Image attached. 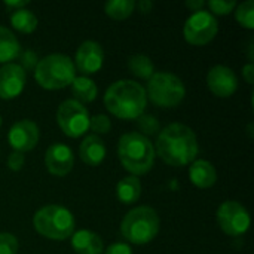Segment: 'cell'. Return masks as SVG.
<instances>
[{"mask_svg":"<svg viewBox=\"0 0 254 254\" xmlns=\"http://www.w3.org/2000/svg\"><path fill=\"white\" fill-rule=\"evenodd\" d=\"M24 162H25V158H24V153H21V152L13 150L7 158V167L12 171H19L24 167Z\"/></svg>","mask_w":254,"mask_h":254,"instance_id":"cell-30","label":"cell"},{"mask_svg":"<svg viewBox=\"0 0 254 254\" xmlns=\"http://www.w3.org/2000/svg\"><path fill=\"white\" fill-rule=\"evenodd\" d=\"M217 223L225 234L240 237L250 228V214L238 201H225L217 210Z\"/></svg>","mask_w":254,"mask_h":254,"instance_id":"cell-10","label":"cell"},{"mask_svg":"<svg viewBox=\"0 0 254 254\" xmlns=\"http://www.w3.org/2000/svg\"><path fill=\"white\" fill-rule=\"evenodd\" d=\"M40 138V131L39 127L28 119H22L15 122L7 134V140L9 144L12 146V149L15 152H27L36 147V144L39 143Z\"/></svg>","mask_w":254,"mask_h":254,"instance_id":"cell-11","label":"cell"},{"mask_svg":"<svg viewBox=\"0 0 254 254\" xmlns=\"http://www.w3.org/2000/svg\"><path fill=\"white\" fill-rule=\"evenodd\" d=\"M33 225L42 237L54 241H63L73 235L76 222L70 210L63 205L51 204L36 211Z\"/></svg>","mask_w":254,"mask_h":254,"instance_id":"cell-5","label":"cell"},{"mask_svg":"<svg viewBox=\"0 0 254 254\" xmlns=\"http://www.w3.org/2000/svg\"><path fill=\"white\" fill-rule=\"evenodd\" d=\"M18 240L7 232L0 234V254H16L18 253Z\"/></svg>","mask_w":254,"mask_h":254,"instance_id":"cell-27","label":"cell"},{"mask_svg":"<svg viewBox=\"0 0 254 254\" xmlns=\"http://www.w3.org/2000/svg\"><path fill=\"white\" fill-rule=\"evenodd\" d=\"M208 7L211 9V12L217 13V15H228L234 10V7L237 6L235 0H210Z\"/></svg>","mask_w":254,"mask_h":254,"instance_id":"cell-28","label":"cell"},{"mask_svg":"<svg viewBox=\"0 0 254 254\" xmlns=\"http://www.w3.org/2000/svg\"><path fill=\"white\" fill-rule=\"evenodd\" d=\"M10 24L21 33H33L37 28V16L33 10L28 9H16L10 13Z\"/></svg>","mask_w":254,"mask_h":254,"instance_id":"cell-22","label":"cell"},{"mask_svg":"<svg viewBox=\"0 0 254 254\" xmlns=\"http://www.w3.org/2000/svg\"><path fill=\"white\" fill-rule=\"evenodd\" d=\"M89 119L88 109L73 98L64 100L57 110V122L61 131L71 138H77L88 131Z\"/></svg>","mask_w":254,"mask_h":254,"instance_id":"cell-8","label":"cell"},{"mask_svg":"<svg viewBox=\"0 0 254 254\" xmlns=\"http://www.w3.org/2000/svg\"><path fill=\"white\" fill-rule=\"evenodd\" d=\"M235 18L237 21L249 28V30H253L254 28V1L253 0H246L243 1L241 4H238L237 7V12H235Z\"/></svg>","mask_w":254,"mask_h":254,"instance_id":"cell-25","label":"cell"},{"mask_svg":"<svg viewBox=\"0 0 254 254\" xmlns=\"http://www.w3.org/2000/svg\"><path fill=\"white\" fill-rule=\"evenodd\" d=\"M138 125L141 128V131H144L146 134L152 135V134H156L159 131V122L155 116L152 115H141L138 118Z\"/></svg>","mask_w":254,"mask_h":254,"instance_id":"cell-29","label":"cell"},{"mask_svg":"<svg viewBox=\"0 0 254 254\" xmlns=\"http://www.w3.org/2000/svg\"><path fill=\"white\" fill-rule=\"evenodd\" d=\"M146 94L159 107H176L183 101L186 88L183 80L174 73L158 71L149 79Z\"/></svg>","mask_w":254,"mask_h":254,"instance_id":"cell-7","label":"cell"},{"mask_svg":"<svg viewBox=\"0 0 254 254\" xmlns=\"http://www.w3.org/2000/svg\"><path fill=\"white\" fill-rule=\"evenodd\" d=\"M104 51L95 40H85L76 51L74 67L83 74H94L103 67Z\"/></svg>","mask_w":254,"mask_h":254,"instance_id":"cell-12","label":"cell"},{"mask_svg":"<svg viewBox=\"0 0 254 254\" xmlns=\"http://www.w3.org/2000/svg\"><path fill=\"white\" fill-rule=\"evenodd\" d=\"M243 77L246 79V82L249 85L254 83V65L253 63H249L243 67Z\"/></svg>","mask_w":254,"mask_h":254,"instance_id":"cell-32","label":"cell"},{"mask_svg":"<svg viewBox=\"0 0 254 254\" xmlns=\"http://www.w3.org/2000/svg\"><path fill=\"white\" fill-rule=\"evenodd\" d=\"M4 4L7 7H15L16 9H24L28 4V0H4Z\"/></svg>","mask_w":254,"mask_h":254,"instance_id":"cell-33","label":"cell"},{"mask_svg":"<svg viewBox=\"0 0 254 254\" xmlns=\"http://www.w3.org/2000/svg\"><path fill=\"white\" fill-rule=\"evenodd\" d=\"M25 86V70L16 63H7L0 67V98H16Z\"/></svg>","mask_w":254,"mask_h":254,"instance_id":"cell-13","label":"cell"},{"mask_svg":"<svg viewBox=\"0 0 254 254\" xmlns=\"http://www.w3.org/2000/svg\"><path fill=\"white\" fill-rule=\"evenodd\" d=\"M118 156L124 168L137 177L152 170L155 162V147L147 135L132 131L121 135Z\"/></svg>","mask_w":254,"mask_h":254,"instance_id":"cell-3","label":"cell"},{"mask_svg":"<svg viewBox=\"0 0 254 254\" xmlns=\"http://www.w3.org/2000/svg\"><path fill=\"white\" fill-rule=\"evenodd\" d=\"M116 195L118 199L122 204H134L135 201H138L140 195H141V183L135 176H128L124 177L118 186H116Z\"/></svg>","mask_w":254,"mask_h":254,"instance_id":"cell-19","label":"cell"},{"mask_svg":"<svg viewBox=\"0 0 254 254\" xmlns=\"http://www.w3.org/2000/svg\"><path fill=\"white\" fill-rule=\"evenodd\" d=\"M138 9L141 13H149L153 9V3L150 0H141L138 1Z\"/></svg>","mask_w":254,"mask_h":254,"instance_id":"cell-35","label":"cell"},{"mask_svg":"<svg viewBox=\"0 0 254 254\" xmlns=\"http://www.w3.org/2000/svg\"><path fill=\"white\" fill-rule=\"evenodd\" d=\"M189 179L192 185L199 189L211 188L217 182V171L214 165L205 159H196L190 164L189 168Z\"/></svg>","mask_w":254,"mask_h":254,"instance_id":"cell-17","label":"cell"},{"mask_svg":"<svg viewBox=\"0 0 254 254\" xmlns=\"http://www.w3.org/2000/svg\"><path fill=\"white\" fill-rule=\"evenodd\" d=\"M198 138L192 128L174 122L167 125L156 138V153L173 167L189 165L198 155Z\"/></svg>","mask_w":254,"mask_h":254,"instance_id":"cell-1","label":"cell"},{"mask_svg":"<svg viewBox=\"0 0 254 254\" xmlns=\"http://www.w3.org/2000/svg\"><path fill=\"white\" fill-rule=\"evenodd\" d=\"M128 68L134 76L141 77V79H150L155 73V67H153L152 60L143 54H137V55L129 57Z\"/></svg>","mask_w":254,"mask_h":254,"instance_id":"cell-23","label":"cell"},{"mask_svg":"<svg viewBox=\"0 0 254 254\" xmlns=\"http://www.w3.org/2000/svg\"><path fill=\"white\" fill-rule=\"evenodd\" d=\"M159 226L161 220L158 213L152 207L140 205L125 214L121 223V232L127 241L143 246L158 235Z\"/></svg>","mask_w":254,"mask_h":254,"instance_id":"cell-6","label":"cell"},{"mask_svg":"<svg viewBox=\"0 0 254 254\" xmlns=\"http://www.w3.org/2000/svg\"><path fill=\"white\" fill-rule=\"evenodd\" d=\"M0 127H1V116H0Z\"/></svg>","mask_w":254,"mask_h":254,"instance_id":"cell-36","label":"cell"},{"mask_svg":"<svg viewBox=\"0 0 254 254\" xmlns=\"http://www.w3.org/2000/svg\"><path fill=\"white\" fill-rule=\"evenodd\" d=\"M134 7H135L134 0H109L104 6V10L107 16L119 21L128 18L134 12Z\"/></svg>","mask_w":254,"mask_h":254,"instance_id":"cell-24","label":"cell"},{"mask_svg":"<svg viewBox=\"0 0 254 254\" xmlns=\"http://www.w3.org/2000/svg\"><path fill=\"white\" fill-rule=\"evenodd\" d=\"M34 77L45 89H61L71 85L76 77V67L68 55L51 54L37 61Z\"/></svg>","mask_w":254,"mask_h":254,"instance_id":"cell-4","label":"cell"},{"mask_svg":"<svg viewBox=\"0 0 254 254\" xmlns=\"http://www.w3.org/2000/svg\"><path fill=\"white\" fill-rule=\"evenodd\" d=\"M219 31V24L216 16L207 10L193 12L185 22L183 34L190 45H207L211 42Z\"/></svg>","mask_w":254,"mask_h":254,"instance_id":"cell-9","label":"cell"},{"mask_svg":"<svg viewBox=\"0 0 254 254\" xmlns=\"http://www.w3.org/2000/svg\"><path fill=\"white\" fill-rule=\"evenodd\" d=\"M104 254H132V250L128 244L125 243H115L107 247Z\"/></svg>","mask_w":254,"mask_h":254,"instance_id":"cell-31","label":"cell"},{"mask_svg":"<svg viewBox=\"0 0 254 254\" xmlns=\"http://www.w3.org/2000/svg\"><path fill=\"white\" fill-rule=\"evenodd\" d=\"M19 54V42L15 37V34L0 25V63L7 64L12 60H15Z\"/></svg>","mask_w":254,"mask_h":254,"instance_id":"cell-21","label":"cell"},{"mask_svg":"<svg viewBox=\"0 0 254 254\" xmlns=\"http://www.w3.org/2000/svg\"><path fill=\"white\" fill-rule=\"evenodd\" d=\"M107 110L119 119H138L146 109V89L131 79H121L112 83L104 94Z\"/></svg>","mask_w":254,"mask_h":254,"instance_id":"cell-2","label":"cell"},{"mask_svg":"<svg viewBox=\"0 0 254 254\" xmlns=\"http://www.w3.org/2000/svg\"><path fill=\"white\" fill-rule=\"evenodd\" d=\"M186 6L189 9H192L193 12H198V10H202V7L205 6V1L204 0H188Z\"/></svg>","mask_w":254,"mask_h":254,"instance_id":"cell-34","label":"cell"},{"mask_svg":"<svg viewBox=\"0 0 254 254\" xmlns=\"http://www.w3.org/2000/svg\"><path fill=\"white\" fill-rule=\"evenodd\" d=\"M71 92L74 95L73 100L82 103H91L97 98V85L88 76H76L71 82Z\"/></svg>","mask_w":254,"mask_h":254,"instance_id":"cell-20","label":"cell"},{"mask_svg":"<svg viewBox=\"0 0 254 254\" xmlns=\"http://www.w3.org/2000/svg\"><path fill=\"white\" fill-rule=\"evenodd\" d=\"M207 85L214 95L228 98L235 94L238 88V77L232 68L226 65H214L207 74Z\"/></svg>","mask_w":254,"mask_h":254,"instance_id":"cell-14","label":"cell"},{"mask_svg":"<svg viewBox=\"0 0 254 254\" xmlns=\"http://www.w3.org/2000/svg\"><path fill=\"white\" fill-rule=\"evenodd\" d=\"M71 247L77 254H101L104 250L103 240L97 234L86 229L73 232Z\"/></svg>","mask_w":254,"mask_h":254,"instance_id":"cell-18","label":"cell"},{"mask_svg":"<svg viewBox=\"0 0 254 254\" xmlns=\"http://www.w3.org/2000/svg\"><path fill=\"white\" fill-rule=\"evenodd\" d=\"M45 165L52 176L63 177L68 174L74 165L71 149L64 143H54L45 153Z\"/></svg>","mask_w":254,"mask_h":254,"instance_id":"cell-15","label":"cell"},{"mask_svg":"<svg viewBox=\"0 0 254 254\" xmlns=\"http://www.w3.org/2000/svg\"><path fill=\"white\" fill-rule=\"evenodd\" d=\"M106 144L104 141L95 135V134H89L83 138V141L80 143V147H79V156L80 159L91 165V167H97L100 165L104 158H106Z\"/></svg>","mask_w":254,"mask_h":254,"instance_id":"cell-16","label":"cell"},{"mask_svg":"<svg viewBox=\"0 0 254 254\" xmlns=\"http://www.w3.org/2000/svg\"><path fill=\"white\" fill-rule=\"evenodd\" d=\"M89 128L95 132V135L107 134L112 128V122L106 115H95L89 119Z\"/></svg>","mask_w":254,"mask_h":254,"instance_id":"cell-26","label":"cell"}]
</instances>
